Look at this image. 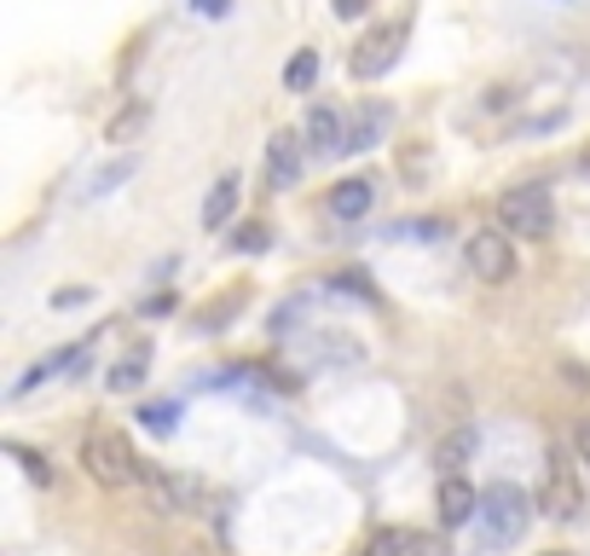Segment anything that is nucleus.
<instances>
[{
    "label": "nucleus",
    "mask_w": 590,
    "mask_h": 556,
    "mask_svg": "<svg viewBox=\"0 0 590 556\" xmlns=\"http://www.w3.org/2000/svg\"><path fill=\"white\" fill-rule=\"evenodd\" d=\"M82 470L93 475L99 487H111V493L134 487L145 475V464L134 459V441H127L122 429H93V435L82 441Z\"/></svg>",
    "instance_id": "obj_1"
},
{
    "label": "nucleus",
    "mask_w": 590,
    "mask_h": 556,
    "mask_svg": "<svg viewBox=\"0 0 590 556\" xmlns=\"http://www.w3.org/2000/svg\"><path fill=\"white\" fill-rule=\"evenodd\" d=\"M480 534L493 539V545H516L527 527H532V498L516 487V482H493L480 493Z\"/></svg>",
    "instance_id": "obj_2"
},
{
    "label": "nucleus",
    "mask_w": 590,
    "mask_h": 556,
    "mask_svg": "<svg viewBox=\"0 0 590 556\" xmlns=\"http://www.w3.org/2000/svg\"><path fill=\"white\" fill-rule=\"evenodd\" d=\"M498 220H504V233H516V238H550V226H556V197L550 186H509L498 197Z\"/></svg>",
    "instance_id": "obj_3"
},
{
    "label": "nucleus",
    "mask_w": 590,
    "mask_h": 556,
    "mask_svg": "<svg viewBox=\"0 0 590 556\" xmlns=\"http://www.w3.org/2000/svg\"><path fill=\"white\" fill-rule=\"evenodd\" d=\"M405 23L400 18H389V23H376V30L353 47V59H348V70H353V82H376V75H389L394 64H400V53H405Z\"/></svg>",
    "instance_id": "obj_4"
},
{
    "label": "nucleus",
    "mask_w": 590,
    "mask_h": 556,
    "mask_svg": "<svg viewBox=\"0 0 590 556\" xmlns=\"http://www.w3.org/2000/svg\"><path fill=\"white\" fill-rule=\"evenodd\" d=\"M139 487H145V498H151V511H157V516H192L197 504H203V493H209V487L197 482V475L157 470V464H145Z\"/></svg>",
    "instance_id": "obj_5"
},
{
    "label": "nucleus",
    "mask_w": 590,
    "mask_h": 556,
    "mask_svg": "<svg viewBox=\"0 0 590 556\" xmlns=\"http://www.w3.org/2000/svg\"><path fill=\"white\" fill-rule=\"evenodd\" d=\"M545 516H556V522H579L584 516L579 470H573V459H561V452H550V464H545Z\"/></svg>",
    "instance_id": "obj_6"
},
{
    "label": "nucleus",
    "mask_w": 590,
    "mask_h": 556,
    "mask_svg": "<svg viewBox=\"0 0 590 556\" xmlns=\"http://www.w3.org/2000/svg\"><path fill=\"white\" fill-rule=\"evenodd\" d=\"M469 272L480 285H509L516 278V249H509V233H475L469 238Z\"/></svg>",
    "instance_id": "obj_7"
},
{
    "label": "nucleus",
    "mask_w": 590,
    "mask_h": 556,
    "mask_svg": "<svg viewBox=\"0 0 590 556\" xmlns=\"http://www.w3.org/2000/svg\"><path fill=\"white\" fill-rule=\"evenodd\" d=\"M93 360V342H70V348H59V353H46V360H35L30 371L18 377V394H35L41 383H53V377H70L75 365H87Z\"/></svg>",
    "instance_id": "obj_8"
},
{
    "label": "nucleus",
    "mask_w": 590,
    "mask_h": 556,
    "mask_svg": "<svg viewBox=\"0 0 590 556\" xmlns=\"http://www.w3.org/2000/svg\"><path fill=\"white\" fill-rule=\"evenodd\" d=\"M434 511H441V527H464V522H475V516H480V493L464 482V475H441Z\"/></svg>",
    "instance_id": "obj_9"
},
{
    "label": "nucleus",
    "mask_w": 590,
    "mask_h": 556,
    "mask_svg": "<svg viewBox=\"0 0 590 556\" xmlns=\"http://www.w3.org/2000/svg\"><path fill=\"white\" fill-rule=\"evenodd\" d=\"M359 556H446V550L423 534H412V527H376Z\"/></svg>",
    "instance_id": "obj_10"
},
{
    "label": "nucleus",
    "mask_w": 590,
    "mask_h": 556,
    "mask_svg": "<svg viewBox=\"0 0 590 556\" xmlns=\"http://www.w3.org/2000/svg\"><path fill=\"white\" fill-rule=\"evenodd\" d=\"M296 181H301V134H272V145H267V186L290 192Z\"/></svg>",
    "instance_id": "obj_11"
},
{
    "label": "nucleus",
    "mask_w": 590,
    "mask_h": 556,
    "mask_svg": "<svg viewBox=\"0 0 590 556\" xmlns=\"http://www.w3.org/2000/svg\"><path fill=\"white\" fill-rule=\"evenodd\" d=\"M307 145H313L319 151V157H337V151L348 145V122H342V111L337 105H313V111H307Z\"/></svg>",
    "instance_id": "obj_12"
},
{
    "label": "nucleus",
    "mask_w": 590,
    "mask_h": 556,
    "mask_svg": "<svg viewBox=\"0 0 590 556\" xmlns=\"http://www.w3.org/2000/svg\"><path fill=\"white\" fill-rule=\"evenodd\" d=\"M238 204H244V181H238V174H220V181L209 186V197H203V226L220 233V226L238 215Z\"/></svg>",
    "instance_id": "obj_13"
},
{
    "label": "nucleus",
    "mask_w": 590,
    "mask_h": 556,
    "mask_svg": "<svg viewBox=\"0 0 590 556\" xmlns=\"http://www.w3.org/2000/svg\"><path fill=\"white\" fill-rule=\"evenodd\" d=\"M371 204H376V186L371 181H342V186H330V197H324V209L337 215V220H365Z\"/></svg>",
    "instance_id": "obj_14"
},
{
    "label": "nucleus",
    "mask_w": 590,
    "mask_h": 556,
    "mask_svg": "<svg viewBox=\"0 0 590 556\" xmlns=\"http://www.w3.org/2000/svg\"><path fill=\"white\" fill-rule=\"evenodd\" d=\"M151 377V342H139V348H127L122 360L111 365V394H134L139 383Z\"/></svg>",
    "instance_id": "obj_15"
},
{
    "label": "nucleus",
    "mask_w": 590,
    "mask_h": 556,
    "mask_svg": "<svg viewBox=\"0 0 590 556\" xmlns=\"http://www.w3.org/2000/svg\"><path fill=\"white\" fill-rule=\"evenodd\" d=\"M469 452H475V429H452V435L434 446V464H441V475H464Z\"/></svg>",
    "instance_id": "obj_16"
},
{
    "label": "nucleus",
    "mask_w": 590,
    "mask_h": 556,
    "mask_svg": "<svg viewBox=\"0 0 590 556\" xmlns=\"http://www.w3.org/2000/svg\"><path fill=\"white\" fill-rule=\"evenodd\" d=\"M145 122H151V105H139V99H134V105H122V111L111 116L105 140H111V145H127L134 134H145Z\"/></svg>",
    "instance_id": "obj_17"
},
{
    "label": "nucleus",
    "mask_w": 590,
    "mask_h": 556,
    "mask_svg": "<svg viewBox=\"0 0 590 556\" xmlns=\"http://www.w3.org/2000/svg\"><path fill=\"white\" fill-rule=\"evenodd\" d=\"M382 128H389V111L376 105V111H365V116L348 128V145H342V151H371V145L382 140Z\"/></svg>",
    "instance_id": "obj_18"
},
{
    "label": "nucleus",
    "mask_w": 590,
    "mask_h": 556,
    "mask_svg": "<svg viewBox=\"0 0 590 556\" xmlns=\"http://www.w3.org/2000/svg\"><path fill=\"white\" fill-rule=\"evenodd\" d=\"M313 82H319V53H313V47H301V53L284 64V87H290V93H307Z\"/></svg>",
    "instance_id": "obj_19"
},
{
    "label": "nucleus",
    "mask_w": 590,
    "mask_h": 556,
    "mask_svg": "<svg viewBox=\"0 0 590 556\" xmlns=\"http://www.w3.org/2000/svg\"><path fill=\"white\" fill-rule=\"evenodd\" d=\"M7 452H12V459L23 464V475H30V482H46V487H53V464H46V459H41L35 446H18V441H12Z\"/></svg>",
    "instance_id": "obj_20"
},
{
    "label": "nucleus",
    "mask_w": 590,
    "mask_h": 556,
    "mask_svg": "<svg viewBox=\"0 0 590 556\" xmlns=\"http://www.w3.org/2000/svg\"><path fill=\"white\" fill-rule=\"evenodd\" d=\"M244 301H249V290H244V285H238L232 296H220V301H215V308H209V313H203V331H220V319H226V313H238V308H244Z\"/></svg>",
    "instance_id": "obj_21"
},
{
    "label": "nucleus",
    "mask_w": 590,
    "mask_h": 556,
    "mask_svg": "<svg viewBox=\"0 0 590 556\" xmlns=\"http://www.w3.org/2000/svg\"><path fill=\"white\" fill-rule=\"evenodd\" d=\"M139 418H145L151 435H174V406H145Z\"/></svg>",
    "instance_id": "obj_22"
},
{
    "label": "nucleus",
    "mask_w": 590,
    "mask_h": 556,
    "mask_svg": "<svg viewBox=\"0 0 590 556\" xmlns=\"http://www.w3.org/2000/svg\"><path fill=\"white\" fill-rule=\"evenodd\" d=\"M232 244H238V249H249V256H261V249H267L272 238H267V226H244V233H238Z\"/></svg>",
    "instance_id": "obj_23"
},
{
    "label": "nucleus",
    "mask_w": 590,
    "mask_h": 556,
    "mask_svg": "<svg viewBox=\"0 0 590 556\" xmlns=\"http://www.w3.org/2000/svg\"><path fill=\"white\" fill-rule=\"evenodd\" d=\"M192 7H197L203 18H226V12H232V0H192Z\"/></svg>",
    "instance_id": "obj_24"
},
{
    "label": "nucleus",
    "mask_w": 590,
    "mask_h": 556,
    "mask_svg": "<svg viewBox=\"0 0 590 556\" xmlns=\"http://www.w3.org/2000/svg\"><path fill=\"white\" fill-rule=\"evenodd\" d=\"M371 0H337V18H365Z\"/></svg>",
    "instance_id": "obj_25"
},
{
    "label": "nucleus",
    "mask_w": 590,
    "mask_h": 556,
    "mask_svg": "<svg viewBox=\"0 0 590 556\" xmlns=\"http://www.w3.org/2000/svg\"><path fill=\"white\" fill-rule=\"evenodd\" d=\"M573 446H579V464L590 470V423H579V435H573Z\"/></svg>",
    "instance_id": "obj_26"
},
{
    "label": "nucleus",
    "mask_w": 590,
    "mask_h": 556,
    "mask_svg": "<svg viewBox=\"0 0 590 556\" xmlns=\"http://www.w3.org/2000/svg\"><path fill=\"white\" fill-rule=\"evenodd\" d=\"M579 174H590V145L579 151Z\"/></svg>",
    "instance_id": "obj_27"
}]
</instances>
